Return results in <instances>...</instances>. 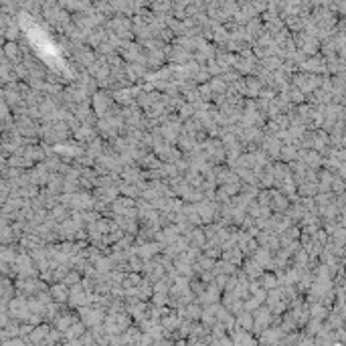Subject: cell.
Wrapping results in <instances>:
<instances>
[{"mask_svg":"<svg viewBox=\"0 0 346 346\" xmlns=\"http://www.w3.org/2000/svg\"><path fill=\"white\" fill-rule=\"evenodd\" d=\"M114 105H116V102L107 89H98L95 93H91V109L98 118H103Z\"/></svg>","mask_w":346,"mask_h":346,"instance_id":"6da1fadb","label":"cell"},{"mask_svg":"<svg viewBox=\"0 0 346 346\" xmlns=\"http://www.w3.org/2000/svg\"><path fill=\"white\" fill-rule=\"evenodd\" d=\"M77 310H79V320L85 324L87 328L98 326V324H103L105 308H100V306H93V304H87V306H81V308H77Z\"/></svg>","mask_w":346,"mask_h":346,"instance_id":"7a4b0ae2","label":"cell"},{"mask_svg":"<svg viewBox=\"0 0 346 346\" xmlns=\"http://www.w3.org/2000/svg\"><path fill=\"white\" fill-rule=\"evenodd\" d=\"M253 330L251 332H255V334H259L261 330H265L269 324H271V310H269V306H264V304H261V306H257L253 312Z\"/></svg>","mask_w":346,"mask_h":346,"instance_id":"3957f363","label":"cell"},{"mask_svg":"<svg viewBox=\"0 0 346 346\" xmlns=\"http://www.w3.org/2000/svg\"><path fill=\"white\" fill-rule=\"evenodd\" d=\"M267 206L271 209V213H285V209L289 206V199L285 195H282V192L278 188H273L269 190V203Z\"/></svg>","mask_w":346,"mask_h":346,"instance_id":"277c9868","label":"cell"},{"mask_svg":"<svg viewBox=\"0 0 346 346\" xmlns=\"http://www.w3.org/2000/svg\"><path fill=\"white\" fill-rule=\"evenodd\" d=\"M241 269L245 271V275H247L249 280H257L259 275L264 273V267H261L253 257H243V261H241Z\"/></svg>","mask_w":346,"mask_h":346,"instance_id":"5b68a950","label":"cell"},{"mask_svg":"<svg viewBox=\"0 0 346 346\" xmlns=\"http://www.w3.org/2000/svg\"><path fill=\"white\" fill-rule=\"evenodd\" d=\"M95 136H98L95 128H93V126H87V123H81L77 130H73V138H75L79 144H83V146H85L87 142H91Z\"/></svg>","mask_w":346,"mask_h":346,"instance_id":"8992f818","label":"cell"},{"mask_svg":"<svg viewBox=\"0 0 346 346\" xmlns=\"http://www.w3.org/2000/svg\"><path fill=\"white\" fill-rule=\"evenodd\" d=\"M249 257H253L264 269H269L271 267V261H273V253L269 251L267 247H264V245H259L253 251V255H249Z\"/></svg>","mask_w":346,"mask_h":346,"instance_id":"52a82bcc","label":"cell"},{"mask_svg":"<svg viewBox=\"0 0 346 346\" xmlns=\"http://www.w3.org/2000/svg\"><path fill=\"white\" fill-rule=\"evenodd\" d=\"M261 91V81L255 75H245V89H243V98H251L255 100Z\"/></svg>","mask_w":346,"mask_h":346,"instance_id":"ba28073f","label":"cell"},{"mask_svg":"<svg viewBox=\"0 0 346 346\" xmlns=\"http://www.w3.org/2000/svg\"><path fill=\"white\" fill-rule=\"evenodd\" d=\"M162 251V245L158 243V241H146V243H142V245H138V255H140L142 259H150V257H154V255H158Z\"/></svg>","mask_w":346,"mask_h":346,"instance_id":"9c48e42d","label":"cell"},{"mask_svg":"<svg viewBox=\"0 0 346 346\" xmlns=\"http://www.w3.org/2000/svg\"><path fill=\"white\" fill-rule=\"evenodd\" d=\"M282 93H285V98H287L289 102H292V103H296V105L306 102V93H304L298 85H294V83H289L287 87H284V89H282Z\"/></svg>","mask_w":346,"mask_h":346,"instance_id":"30bf717a","label":"cell"},{"mask_svg":"<svg viewBox=\"0 0 346 346\" xmlns=\"http://www.w3.org/2000/svg\"><path fill=\"white\" fill-rule=\"evenodd\" d=\"M221 257H223V259H227V261H231V264L233 265H241V261H243V251H241V249L237 247V245H233L231 249H225V251H221Z\"/></svg>","mask_w":346,"mask_h":346,"instance_id":"8fae6325","label":"cell"},{"mask_svg":"<svg viewBox=\"0 0 346 346\" xmlns=\"http://www.w3.org/2000/svg\"><path fill=\"white\" fill-rule=\"evenodd\" d=\"M51 298H53L55 302H63V304H67L69 287H67L63 282H57L55 285H51Z\"/></svg>","mask_w":346,"mask_h":346,"instance_id":"7c38bea8","label":"cell"},{"mask_svg":"<svg viewBox=\"0 0 346 346\" xmlns=\"http://www.w3.org/2000/svg\"><path fill=\"white\" fill-rule=\"evenodd\" d=\"M257 282L261 284V287L264 289H271V287H275V285H280L278 284V275H275V271H271V269H264V273L257 278Z\"/></svg>","mask_w":346,"mask_h":346,"instance_id":"4fadbf2b","label":"cell"},{"mask_svg":"<svg viewBox=\"0 0 346 346\" xmlns=\"http://www.w3.org/2000/svg\"><path fill=\"white\" fill-rule=\"evenodd\" d=\"M235 324H237L239 328H243V330H249V332H251V330H253V314H251V312H247V310L239 312L237 316H235Z\"/></svg>","mask_w":346,"mask_h":346,"instance_id":"5bb4252c","label":"cell"},{"mask_svg":"<svg viewBox=\"0 0 346 346\" xmlns=\"http://www.w3.org/2000/svg\"><path fill=\"white\" fill-rule=\"evenodd\" d=\"M308 310H310V318H316V320H326V316L330 312V308H326L324 304L320 302H314V304H308Z\"/></svg>","mask_w":346,"mask_h":346,"instance_id":"9a60e30c","label":"cell"},{"mask_svg":"<svg viewBox=\"0 0 346 346\" xmlns=\"http://www.w3.org/2000/svg\"><path fill=\"white\" fill-rule=\"evenodd\" d=\"M298 158V146H294V144H282V148H280V158L278 160H282V162H292V160H296Z\"/></svg>","mask_w":346,"mask_h":346,"instance_id":"2e32d148","label":"cell"},{"mask_svg":"<svg viewBox=\"0 0 346 346\" xmlns=\"http://www.w3.org/2000/svg\"><path fill=\"white\" fill-rule=\"evenodd\" d=\"M77 320V316H73V314H59L57 318H55V328H57L59 332H61V334H63V332L69 328V326H71L73 322Z\"/></svg>","mask_w":346,"mask_h":346,"instance_id":"e0dca14e","label":"cell"},{"mask_svg":"<svg viewBox=\"0 0 346 346\" xmlns=\"http://www.w3.org/2000/svg\"><path fill=\"white\" fill-rule=\"evenodd\" d=\"M188 245H195V247H203L204 245V241H206V237H204V231H203V225H199V227H195L190 231V235H188Z\"/></svg>","mask_w":346,"mask_h":346,"instance_id":"ac0fdd59","label":"cell"},{"mask_svg":"<svg viewBox=\"0 0 346 346\" xmlns=\"http://www.w3.org/2000/svg\"><path fill=\"white\" fill-rule=\"evenodd\" d=\"M206 83H209V87H211V91H213V95H219V93H225L227 91V83L223 81V79H221L219 75H215V77H211L209 81H206Z\"/></svg>","mask_w":346,"mask_h":346,"instance_id":"d6986e66","label":"cell"},{"mask_svg":"<svg viewBox=\"0 0 346 346\" xmlns=\"http://www.w3.org/2000/svg\"><path fill=\"white\" fill-rule=\"evenodd\" d=\"M176 116L181 118V122H184V120L195 116V107H192V103H188V102H183L181 105L176 107Z\"/></svg>","mask_w":346,"mask_h":346,"instance_id":"ffe728a7","label":"cell"},{"mask_svg":"<svg viewBox=\"0 0 346 346\" xmlns=\"http://www.w3.org/2000/svg\"><path fill=\"white\" fill-rule=\"evenodd\" d=\"M49 330H51L49 326H39V324H37V328L31 330V340H33V342H43V340H47Z\"/></svg>","mask_w":346,"mask_h":346,"instance_id":"44dd1931","label":"cell"},{"mask_svg":"<svg viewBox=\"0 0 346 346\" xmlns=\"http://www.w3.org/2000/svg\"><path fill=\"white\" fill-rule=\"evenodd\" d=\"M79 280H81V273L79 271H75V269H69L65 275H63V284L67 285V287H71V285H75V284H79Z\"/></svg>","mask_w":346,"mask_h":346,"instance_id":"7402d4cb","label":"cell"},{"mask_svg":"<svg viewBox=\"0 0 346 346\" xmlns=\"http://www.w3.org/2000/svg\"><path fill=\"white\" fill-rule=\"evenodd\" d=\"M128 261V271H138L140 273L142 271V264H144V259L140 257V255H132L130 259H126Z\"/></svg>","mask_w":346,"mask_h":346,"instance_id":"603a6c76","label":"cell"},{"mask_svg":"<svg viewBox=\"0 0 346 346\" xmlns=\"http://www.w3.org/2000/svg\"><path fill=\"white\" fill-rule=\"evenodd\" d=\"M199 95H201V100L203 102H213V91H211V87H209V83H199Z\"/></svg>","mask_w":346,"mask_h":346,"instance_id":"cb8c5ba5","label":"cell"},{"mask_svg":"<svg viewBox=\"0 0 346 346\" xmlns=\"http://www.w3.org/2000/svg\"><path fill=\"white\" fill-rule=\"evenodd\" d=\"M4 55H6L8 59H17L19 57V47L15 43H6L4 45Z\"/></svg>","mask_w":346,"mask_h":346,"instance_id":"d4e9b609","label":"cell"}]
</instances>
